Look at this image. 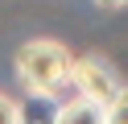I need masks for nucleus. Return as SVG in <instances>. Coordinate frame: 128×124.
Listing matches in <instances>:
<instances>
[{
    "label": "nucleus",
    "mask_w": 128,
    "mask_h": 124,
    "mask_svg": "<svg viewBox=\"0 0 128 124\" xmlns=\"http://www.w3.org/2000/svg\"><path fill=\"white\" fill-rule=\"evenodd\" d=\"M70 74H74V58L62 41L37 37L17 50V79L33 99H58L62 87L70 83Z\"/></svg>",
    "instance_id": "f257e3e1"
},
{
    "label": "nucleus",
    "mask_w": 128,
    "mask_h": 124,
    "mask_svg": "<svg viewBox=\"0 0 128 124\" xmlns=\"http://www.w3.org/2000/svg\"><path fill=\"white\" fill-rule=\"evenodd\" d=\"M70 83H74L78 95L95 99V103H112V99L124 91L120 70L112 66V58H103V54H83V58H74V74H70Z\"/></svg>",
    "instance_id": "f03ea898"
},
{
    "label": "nucleus",
    "mask_w": 128,
    "mask_h": 124,
    "mask_svg": "<svg viewBox=\"0 0 128 124\" xmlns=\"http://www.w3.org/2000/svg\"><path fill=\"white\" fill-rule=\"evenodd\" d=\"M54 124H108V103H95L87 95H74L70 103L58 107Z\"/></svg>",
    "instance_id": "7ed1b4c3"
},
{
    "label": "nucleus",
    "mask_w": 128,
    "mask_h": 124,
    "mask_svg": "<svg viewBox=\"0 0 128 124\" xmlns=\"http://www.w3.org/2000/svg\"><path fill=\"white\" fill-rule=\"evenodd\" d=\"M0 124H25L21 103H17L12 95H4V91H0Z\"/></svg>",
    "instance_id": "20e7f679"
},
{
    "label": "nucleus",
    "mask_w": 128,
    "mask_h": 124,
    "mask_svg": "<svg viewBox=\"0 0 128 124\" xmlns=\"http://www.w3.org/2000/svg\"><path fill=\"white\" fill-rule=\"evenodd\" d=\"M108 124H128V83H124V91L108 103Z\"/></svg>",
    "instance_id": "39448f33"
},
{
    "label": "nucleus",
    "mask_w": 128,
    "mask_h": 124,
    "mask_svg": "<svg viewBox=\"0 0 128 124\" xmlns=\"http://www.w3.org/2000/svg\"><path fill=\"white\" fill-rule=\"evenodd\" d=\"M95 4H103V8H124L128 0H95Z\"/></svg>",
    "instance_id": "423d86ee"
}]
</instances>
